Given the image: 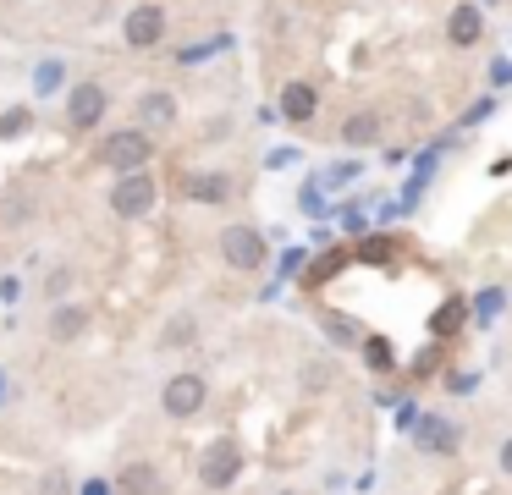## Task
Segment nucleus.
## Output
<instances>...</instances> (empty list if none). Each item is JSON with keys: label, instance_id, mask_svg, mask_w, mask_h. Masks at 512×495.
<instances>
[{"label": "nucleus", "instance_id": "nucleus-1", "mask_svg": "<svg viewBox=\"0 0 512 495\" xmlns=\"http://www.w3.org/2000/svg\"><path fill=\"white\" fill-rule=\"evenodd\" d=\"M155 160V138H149L144 127H122V132H105L100 149H94V165H105V171L127 176V171H144V165Z\"/></svg>", "mask_w": 512, "mask_h": 495}, {"label": "nucleus", "instance_id": "nucleus-2", "mask_svg": "<svg viewBox=\"0 0 512 495\" xmlns=\"http://www.w3.org/2000/svg\"><path fill=\"white\" fill-rule=\"evenodd\" d=\"M215 248H221V259L232 264V270H243V275H254V270H265V259H270V248H265V231L259 226H221V237H215Z\"/></svg>", "mask_w": 512, "mask_h": 495}, {"label": "nucleus", "instance_id": "nucleus-3", "mask_svg": "<svg viewBox=\"0 0 512 495\" xmlns=\"http://www.w3.org/2000/svg\"><path fill=\"white\" fill-rule=\"evenodd\" d=\"M105 110H111V94H105L100 77H78V83L67 88V127H72V132L100 127Z\"/></svg>", "mask_w": 512, "mask_h": 495}, {"label": "nucleus", "instance_id": "nucleus-4", "mask_svg": "<svg viewBox=\"0 0 512 495\" xmlns=\"http://www.w3.org/2000/svg\"><path fill=\"white\" fill-rule=\"evenodd\" d=\"M204 402H210V380H204V374H193V369L171 374V380L160 385V407H166L171 418H199Z\"/></svg>", "mask_w": 512, "mask_h": 495}, {"label": "nucleus", "instance_id": "nucleus-5", "mask_svg": "<svg viewBox=\"0 0 512 495\" xmlns=\"http://www.w3.org/2000/svg\"><path fill=\"white\" fill-rule=\"evenodd\" d=\"M155 204H160V187H155V176H149V171H127V176H116V187H111V209H116L122 220H144Z\"/></svg>", "mask_w": 512, "mask_h": 495}, {"label": "nucleus", "instance_id": "nucleus-6", "mask_svg": "<svg viewBox=\"0 0 512 495\" xmlns=\"http://www.w3.org/2000/svg\"><path fill=\"white\" fill-rule=\"evenodd\" d=\"M237 473H243V446H237L232 435L215 440V446H204V457H199V484L204 490H226Z\"/></svg>", "mask_w": 512, "mask_h": 495}, {"label": "nucleus", "instance_id": "nucleus-7", "mask_svg": "<svg viewBox=\"0 0 512 495\" xmlns=\"http://www.w3.org/2000/svg\"><path fill=\"white\" fill-rule=\"evenodd\" d=\"M122 39H127V50H155V44L166 39V6H160V0L133 6L122 17Z\"/></svg>", "mask_w": 512, "mask_h": 495}, {"label": "nucleus", "instance_id": "nucleus-8", "mask_svg": "<svg viewBox=\"0 0 512 495\" xmlns=\"http://www.w3.org/2000/svg\"><path fill=\"white\" fill-rule=\"evenodd\" d=\"M177 116H182V105H177V94H171V88H144V94H138V105H133V121L144 132L177 127Z\"/></svg>", "mask_w": 512, "mask_h": 495}, {"label": "nucleus", "instance_id": "nucleus-9", "mask_svg": "<svg viewBox=\"0 0 512 495\" xmlns=\"http://www.w3.org/2000/svg\"><path fill=\"white\" fill-rule=\"evenodd\" d=\"M446 39H452L457 50H474V44L485 39V6H479V0H457V6L446 11Z\"/></svg>", "mask_w": 512, "mask_h": 495}, {"label": "nucleus", "instance_id": "nucleus-10", "mask_svg": "<svg viewBox=\"0 0 512 495\" xmlns=\"http://www.w3.org/2000/svg\"><path fill=\"white\" fill-rule=\"evenodd\" d=\"M281 116L292 121V127H309L314 116H320V88L314 83H303V77H287V83H281Z\"/></svg>", "mask_w": 512, "mask_h": 495}, {"label": "nucleus", "instance_id": "nucleus-11", "mask_svg": "<svg viewBox=\"0 0 512 495\" xmlns=\"http://www.w3.org/2000/svg\"><path fill=\"white\" fill-rule=\"evenodd\" d=\"M413 446H419V451H430V457H452V451L463 446V429H457L452 418H441V413H435V418H424V424L413 429Z\"/></svg>", "mask_w": 512, "mask_h": 495}, {"label": "nucleus", "instance_id": "nucleus-12", "mask_svg": "<svg viewBox=\"0 0 512 495\" xmlns=\"http://www.w3.org/2000/svg\"><path fill=\"white\" fill-rule=\"evenodd\" d=\"M336 138H342L347 149H375V143L386 138V121H380V110H353V116L336 127Z\"/></svg>", "mask_w": 512, "mask_h": 495}, {"label": "nucleus", "instance_id": "nucleus-13", "mask_svg": "<svg viewBox=\"0 0 512 495\" xmlns=\"http://www.w3.org/2000/svg\"><path fill=\"white\" fill-rule=\"evenodd\" d=\"M89 303H56V314H50V341H78V336H89Z\"/></svg>", "mask_w": 512, "mask_h": 495}, {"label": "nucleus", "instance_id": "nucleus-14", "mask_svg": "<svg viewBox=\"0 0 512 495\" xmlns=\"http://www.w3.org/2000/svg\"><path fill=\"white\" fill-rule=\"evenodd\" d=\"M182 193H188L193 204H226V198H232V176H221V171H193L188 182H182Z\"/></svg>", "mask_w": 512, "mask_h": 495}, {"label": "nucleus", "instance_id": "nucleus-15", "mask_svg": "<svg viewBox=\"0 0 512 495\" xmlns=\"http://www.w3.org/2000/svg\"><path fill=\"white\" fill-rule=\"evenodd\" d=\"M116 490H122V495H166V479H160L155 462H133V468H122Z\"/></svg>", "mask_w": 512, "mask_h": 495}, {"label": "nucleus", "instance_id": "nucleus-16", "mask_svg": "<svg viewBox=\"0 0 512 495\" xmlns=\"http://www.w3.org/2000/svg\"><path fill=\"white\" fill-rule=\"evenodd\" d=\"M199 341V319L193 314H171L166 325H160V347L166 352H182V347H193Z\"/></svg>", "mask_w": 512, "mask_h": 495}, {"label": "nucleus", "instance_id": "nucleus-17", "mask_svg": "<svg viewBox=\"0 0 512 495\" xmlns=\"http://www.w3.org/2000/svg\"><path fill=\"white\" fill-rule=\"evenodd\" d=\"M320 325H325V336H336V347H364V330H358L347 314H331V308H325Z\"/></svg>", "mask_w": 512, "mask_h": 495}, {"label": "nucleus", "instance_id": "nucleus-18", "mask_svg": "<svg viewBox=\"0 0 512 495\" xmlns=\"http://www.w3.org/2000/svg\"><path fill=\"white\" fill-rule=\"evenodd\" d=\"M61 88H67V61H56V55L39 61L34 66V94H61Z\"/></svg>", "mask_w": 512, "mask_h": 495}, {"label": "nucleus", "instance_id": "nucleus-19", "mask_svg": "<svg viewBox=\"0 0 512 495\" xmlns=\"http://www.w3.org/2000/svg\"><path fill=\"white\" fill-rule=\"evenodd\" d=\"M298 380H303V391H309V396H320V391H331V385H336V369L325 358H314V363H303V369H298Z\"/></svg>", "mask_w": 512, "mask_h": 495}, {"label": "nucleus", "instance_id": "nucleus-20", "mask_svg": "<svg viewBox=\"0 0 512 495\" xmlns=\"http://www.w3.org/2000/svg\"><path fill=\"white\" fill-rule=\"evenodd\" d=\"M28 127H34V110L28 105H12L6 116H0V138H23Z\"/></svg>", "mask_w": 512, "mask_h": 495}, {"label": "nucleus", "instance_id": "nucleus-21", "mask_svg": "<svg viewBox=\"0 0 512 495\" xmlns=\"http://www.w3.org/2000/svg\"><path fill=\"white\" fill-rule=\"evenodd\" d=\"M72 281H78V275H72L67 264H61V270H50V275H45V297H67Z\"/></svg>", "mask_w": 512, "mask_h": 495}, {"label": "nucleus", "instance_id": "nucleus-22", "mask_svg": "<svg viewBox=\"0 0 512 495\" xmlns=\"http://www.w3.org/2000/svg\"><path fill=\"white\" fill-rule=\"evenodd\" d=\"M364 358H369V369H391V347L380 336H364Z\"/></svg>", "mask_w": 512, "mask_h": 495}, {"label": "nucleus", "instance_id": "nucleus-23", "mask_svg": "<svg viewBox=\"0 0 512 495\" xmlns=\"http://www.w3.org/2000/svg\"><path fill=\"white\" fill-rule=\"evenodd\" d=\"M512 83V55H496L490 61V88H507Z\"/></svg>", "mask_w": 512, "mask_h": 495}, {"label": "nucleus", "instance_id": "nucleus-24", "mask_svg": "<svg viewBox=\"0 0 512 495\" xmlns=\"http://www.w3.org/2000/svg\"><path fill=\"white\" fill-rule=\"evenodd\" d=\"M358 171H364V165H358V160H342V165H336V171H331V182H353Z\"/></svg>", "mask_w": 512, "mask_h": 495}, {"label": "nucleus", "instance_id": "nucleus-25", "mask_svg": "<svg viewBox=\"0 0 512 495\" xmlns=\"http://www.w3.org/2000/svg\"><path fill=\"white\" fill-rule=\"evenodd\" d=\"M496 462H501V473H507V479H512V435H507V440H501V446H496Z\"/></svg>", "mask_w": 512, "mask_h": 495}, {"label": "nucleus", "instance_id": "nucleus-26", "mask_svg": "<svg viewBox=\"0 0 512 495\" xmlns=\"http://www.w3.org/2000/svg\"><path fill=\"white\" fill-rule=\"evenodd\" d=\"M39 495H67V479H61V473H50V479L39 484Z\"/></svg>", "mask_w": 512, "mask_h": 495}, {"label": "nucleus", "instance_id": "nucleus-27", "mask_svg": "<svg viewBox=\"0 0 512 495\" xmlns=\"http://www.w3.org/2000/svg\"><path fill=\"white\" fill-rule=\"evenodd\" d=\"M479 6H496V0H479Z\"/></svg>", "mask_w": 512, "mask_h": 495}, {"label": "nucleus", "instance_id": "nucleus-28", "mask_svg": "<svg viewBox=\"0 0 512 495\" xmlns=\"http://www.w3.org/2000/svg\"><path fill=\"white\" fill-rule=\"evenodd\" d=\"M281 495H298V490H281Z\"/></svg>", "mask_w": 512, "mask_h": 495}, {"label": "nucleus", "instance_id": "nucleus-29", "mask_svg": "<svg viewBox=\"0 0 512 495\" xmlns=\"http://www.w3.org/2000/svg\"><path fill=\"white\" fill-rule=\"evenodd\" d=\"M0 385H6V380H0Z\"/></svg>", "mask_w": 512, "mask_h": 495}]
</instances>
